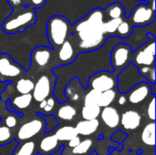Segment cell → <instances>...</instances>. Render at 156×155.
<instances>
[{
    "mask_svg": "<svg viewBox=\"0 0 156 155\" xmlns=\"http://www.w3.org/2000/svg\"><path fill=\"white\" fill-rule=\"evenodd\" d=\"M104 9L96 7L72 25L70 40L78 53H88L101 48L109 37L104 31Z\"/></svg>",
    "mask_w": 156,
    "mask_h": 155,
    "instance_id": "6da1fadb",
    "label": "cell"
},
{
    "mask_svg": "<svg viewBox=\"0 0 156 155\" xmlns=\"http://www.w3.org/2000/svg\"><path fill=\"white\" fill-rule=\"evenodd\" d=\"M12 13L6 16L2 24V30L6 34L21 33L32 26L37 19L34 8L27 5L12 6Z\"/></svg>",
    "mask_w": 156,
    "mask_h": 155,
    "instance_id": "7a4b0ae2",
    "label": "cell"
},
{
    "mask_svg": "<svg viewBox=\"0 0 156 155\" xmlns=\"http://www.w3.org/2000/svg\"><path fill=\"white\" fill-rule=\"evenodd\" d=\"M72 25L69 19L60 15L52 16L47 23V36L51 48L58 49L71 36Z\"/></svg>",
    "mask_w": 156,
    "mask_h": 155,
    "instance_id": "3957f363",
    "label": "cell"
},
{
    "mask_svg": "<svg viewBox=\"0 0 156 155\" xmlns=\"http://www.w3.org/2000/svg\"><path fill=\"white\" fill-rule=\"evenodd\" d=\"M148 40L137 48L133 53L132 63L137 68L143 66H155V37L152 33L147 34Z\"/></svg>",
    "mask_w": 156,
    "mask_h": 155,
    "instance_id": "277c9868",
    "label": "cell"
},
{
    "mask_svg": "<svg viewBox=\"0 0 156 155\" xmlns=\"http://www.w3.org/2000/svg\"><path fill=\"white\" fill-rule=\"evenodd\" d=\"M127 19L135 27H144L151 25L155 20V1L150 4H138L133 8Z\"/></svg>",
    "mask_w": 156,
    "mask_h": 155,
    "instance_id": "5b68a950",
    "label": "cell"
},
{
    "mask_svg": "<svg viewBox=\"0 0 156 155\" xmlns=\"http://www.w3.org/2000/svg\"><path fill=\"white\" fill-rule=\"evenodd\" d=\"M142 82H147L139 73L138 68L130 63L117 75V90L121 94H127L134 86Z\"/></svg>",
    "mask_w": 156,
    "mask_h": 155,
    "instance_id": "8992f818",
    "label": "cell"
},
{
    "mask_svg": "<svg viewBox=\"0 0 156 155\" xmlns=\"http://www.w3.org/2000/svg\"><path fill=\"white\" fill-rule=\"evenodd\" d=\"M133 53V48L126 43H118L112 48L110 63L115 74L118 75L132 62Z\"/></svg>",
    "mask_w": 156,
    "mask_h": 155,
    "instance_id": "52a82bcc",
    "label": "cell"
},
{
    "mask_svg": "<svg viewBox=\"0 0 156 155\" xmlns=\"http://www.w3.org/2000/svg\"><path fill=\"white\" fill-rule=\"evenodd\" d=\"M117 86V74L111 71H100L91 77L88 80V88L90 90H96L100 92H103L110 90H114Z\"/></svg>",
    "mask_w": 156,
    "mask_h": 155,
    "instance_id": "ba28073f",
    "label": "cell"
},
{
    "mask_svg": "<svg viewBox=\"0 0 156 155\" xmlns=\"http://www.w3.org/2000/svg\"><path fill=\"white\" fill-rule=\"evenodd\" d=\"M37 117L23 123L16 132V139L19 142L29 141L35 136L44 133L45 131V122L44 120L37 113Z\"/></svg>",
    "mask_w": 156,
    "mask_h": 155,
    "instance_id": "9c48e42d",
    "label": "cell"
},
{
    "mask_svg": "<svg viewBox=\"0 0 156 155\" xmlns=\"http://www.w3.org/2000/svg\"><path fill=\"white\" fill-rule=\"evenodd\" d=\"M23 72L22 66L16 62L7 53H0V82L11 81Z\"/></svg>",
    "mask_w": 156,
    "mask_h": 155,
    "instance_id": "30bf717a",
    "label": "cell"
},
{
    "mask_svg": "<svg viewBox=\"0 0 156 155\" xmlns=\"http://www.w3.org/2000/svg\"><path fill=\"white\" fill-rule=\"evenodd\" d=\"M155 85L148 82H142L134 86L127 94V100L131 104L136 105L144 102L152 95H155Z\"/></svg>",
    "mask_w": 156,
    "mask_h": 155,
    "instance_id": "8fae6325",
    "label": "cell"
},
{
    "mask_svg": "<svg viewBox=\"0 0 156 155\" xmlns=\"http://www.w3.org/2000/svg\"><path fill=\"white\" fill-rule=\"evenodd\" d=\"M55 57V50L51 48L45 46H39L35 48L30 55L31 67L45 68L48 66L52 58Z\"/></svg>",
    "mask_w": 156,
    "mask_h": 155,
    "instance_id": "7c38bea8",
    "label": "cell"
},
{
    "mask_svg": "<svg viewBox=\"0 0 156 155\" xmlns=\"http://www.w3.org/2000/svg\"><path fill=\"white\" fill-rule=\"evenodd\" d=\"M52 83L48 75H41L37 80L35 82L34 89L32 90L33 100L37 102H41L51 95L52 92Z\"/></svg>",
    "mask_w": 156,
    "mask_h": 155,
    "instance_id": "4fadbf2b",
    "label": "cell"
},
{
    "mask_svg": "<svg viewBox=\"0 0 156 155\" xmlns=\"http://www.w3.org/2000/svg\"><path fill=\"white\" fill-rule=\"evenodd\" d=\"M56 53L57 58L61 66L71 64L79 54L70 38L66 40L58 49H56Z\"/></svg>",
    "mask_w": 156,
    "mask_h": 155,
    "instance_id": "5bb4252c",
    "label": "cell"
},
{
    "mask_svg": "<svg viewBox=\"0 0 156 155\" xmlns=\"http://www.w3.org/2000/svg\"><path fill=\"white\" fill-rule=\"evenodd\" d=\"M62 148L63 145L60 144V142L57 139L55 134L48 133L40 140L37 153L40 155H52L57 153Z\"/></svg>",
    "mask_w": 156,
    "mask_h": 155,
    "instance_id": "9a60e30c",
    "label": "cell"
},
{
    "mask_svg": "<svg viewBox=\"0 0 156 155\" xmlns=\"http://www.w3.org/2000/svg\"><path fill=\"white\" fill-rule=\"evenodd\" d=\"M120 123L124 130L134 131L140 127L142 123V116L138 111L134 110H129L121 115Z\"/></svg>",
    "mask_w": 156,
    "mask_h": 155,
    "instance_id": "2e32d148",
    "label": "cell"
},
{
    "mask_svg": "<svg viewBox=\"0 0 156 155\" xmlns=\"http://www.w3.org/2000/svg\"><path fill=\"white\" fill-rule=\"evenodd\" d=\"M100 116L104 125L110 129H115L120 125L121 116L119 111L113 106L102 108Z\"/></svg>",
    "mask_w": 156,
    "mask_h": 155,
    "instance_id": "e0dca14e",
    "label": "cell"
},
{
    "mask_svg": "<svg viewBox=\"0 0 156 155\" xmlns=\"http://www.w3.org/2000/svg\"><path fill=\"white\" fill-rule=\"evenodd\" d=\"M100 127V122L99 120H81L80 121L76 126L75 129L79 134V136H90L94 134Z\"/></svg>",
    "mask_w": 156,
    "mask_h": 155,
    "instance_id": "ac0fdd59",
    "label": "cell"
},
{
    "mask_svg": "<svg viewBox=\"0 0 156 155\" xmlns=\"http://www.w3.org/2000/svg\"><path fill=\"white\" fill-rule=\"evenodd\" d=\"M77 115V109L68 101L59 103V106L57 110V120L63 122H71Z\"/></svg>",
    "mask_w": 156,
    "mask_h": 155,
    "instance_id": "d6986e66",
    "label": "cell"
},
{
    "mask_svg": "<svg viewBox=\"0 0 156 155\" xmlns=\"http://www.w3.org/2000/svg\"><path fill=\"white\" fill-rule=\"evenodd\" d=\"M10 106L12 107L14 112H19L26 111L33 101L32 94H23V95H18L15 96L11 100H8Z\"/></svg>",
    "mask_w": 156,
    "mask_h": 155,
    "instance_id": "ffe728a7",
    "label": "cell"
},
{
    "mask_svg": "<svg viewBox=\"0 0 156 155\" xmlns=\"http://www.w3.org/2000/svg\"><path fill=\"white\" fill-rule=\"evenodd\" d=\"M104 17L109 19H122L125 17V8L122 4L114 2L110 4L104 9Z\"/></svg>",
    "mask_w": 156,
    "mask_h": 155,
    "instance_id": "44dd1931",
    "label": "cell"
},
{
    "mask_svg": "<svg viewBox=\"0 0 156 155\" xmlns=\"http://www.w3.org/2000/svg\"><path fill=\"white\" fill-rule=\"evenodd\" d=\"M142 142L150 147H154L155 145V122H151L147 123L141 134Z\"/></svg>",
    "mask_w": 156,
    "mask_h": 155,
    "instance_id": "7402d4cb",
    "label": "cell"
},
{
    "mask_svg": "<svg viewBox=\"0 0 156 155\" xmlns=\"http://www.w3.org/2000/svg\"><path fill=\"white\" fill-rule=\"evenodd\" d=\"M12 155H37V143L32 140L22 142L17 144Z\"/></svg>",
    "mask_w": 156,
    "mask_h": 155,
    "instance_id": "603a6c76",
    "label": "cell"
},
{
    "mask_svg": "<svg viewBox=\"0 0 156 155\" xmlns=\"http://www.w3.org/2000/svg\"><path fill=\"white\" fill-rule=\"evenodd\" d=\"M54 134L59 142H69L79 135L75 129V126L71 125H64L58 128Z\"/></svg>",
    "mask_w": 156,
    "mask_h": 155,
    "instance_id": "cb8c5ba5",
    "label": "cell"
},
{
    "mask_svg": "<svg viewBox=\"0 0 156 155\" xmlns=\"http://www.w3.org/2000/svg\"><path fill=\"white\" fill-rule=\"evenodd\" d=\"M101 108L98 105H83L81 109V117L82 120H98L101 115Z\"/></svg>",
    "mask_w": 156,
    "mask_h": 155,
    "instance_id": "d4e9b609",
    "label": "cell"
},
{
    "mask_svg": "<svg viewBox=\"0 0 156 155\" xmlns=\"http://www.w3.org/2000/svg\"><path fill=\"white\" fill-rule=\"evenodd\" d=\"M133 31V25L130 23V21L125 17L123 18L121 23L119 24L116 33H115V37H118L120 38H128L132 36Z\"/></svg>",
    "mask_w": 156,
    "mask_h": 155,
    "instance_id": "484cf974",
    "label": "cell"
},
{
    "mask_svg": "<svg viewBox=\"0 0 156 155\" xmlns=\"http://www.w3.org/2000/svg\"><path fill=\"white\" fill-rule=\"evenodd\" d=\"M116 97H117V93L115 90H110L101 92V95L98 100V106L101 109L112 106V104L116 100Z\"/></svg>",
    "mask_w": 156,
    "mask_h": 155,
    "instance_id": "4316f807",
    "label": "cell"
},
{
    "mask_svg": "<svg viewBox=\"0 0 156 155\" xmlns=\"http://www.w3.org/2000/svg\"><path fill=\"white\" fill-rule=\"evenodd\" d=\"M35 82L30 79L21 78L16 83V90L19 93V95L23 94H30L34 89Z\"/></svg>",
    "mask_w": 156,
    "mask_h": 155,
    "instance_id": "83f0119b",
    "label": "cell"
},
{
    "mask_svg": "<svg viewBox=\"0 0 156 155\" xmlns=\"http://www.w3.org/2000/svg\"><path fill=\"white\" fill-rule=\"evenodd\" d=\"M140 75L151 85H155V66H143L138 68Z\"/></svg>",
    "mask_w": 156,
    "mask_h": 155,
    "instance_id": "f1b7e54d",
    "label": "cell"
},
{
    "mask_svg": "<svg viewBox=\"0 0 156 155\" xmlns=\"http://www.w3.org/2000/svg\"><path fill=\"white\" fill-rule=\"evenodd\" d=\"M59 102L55 96H49L46 100L39 102V109L45 112L44 115H50V112L57 107Z\"/></svg>",
    "mask_w": 156,
    "mask_h": 155,
    "instance_id": "f546056e",
    "label": "cell"
},
{
    "mask_svg": "<svg viewBox=\"0 0 156 155\" xmlns=\"http://www.w3.org/2000/svg\"><path fill=\"white\" fill-rule=\"evenodd\" d=\"M37 114L40 115V117L45 122L46 127H45L44 133H46V134L52 132L58 127V125L59 124V122L57 120V118H56V116L54 114H50V115H44V114H41V113H37Z\"/></svg>",
    "mask_w": 156,
    "mask_h": 155,
    "instance_id": "4dcf8cb0",
    "label": "cell"
},
{
    "mask_svg": "<svg viewBox=\"0 0 156 155\" xmlns=\"http://www.w3.org/2000/svg\"><path fill=\"white\" fill-rule=\"evenodd\" d=\"M93 146V141L91 139H84L81 140L80 144L72 149L71 153L73 155H83L89 153V151Z\"/></svg>",
    "mask_w": 156,
    "mask_h": 155,
    "instance_id": "1f68e13d",
    "label": "cell"
},
{
    "mask_svg": "<svg viewBox=\"0 0 156 155\" xmlns=\"http://www.w3.org/2000/svg\"><path fill=\"white\" fill-rule=\"evenodd\" d=\"M122 19H109V20L105 19V22H104V31H105L106 36L109 38L112 37H115V33H116L117 27H118L119 24L121 23V21Z\"/></svg>",
    "mask_w": 156,
    "mask_h": 155,
    "instance_id": "d6a6232c",
    "label": "cell"
},
{
    "mask_svg": "<svg viewBox=\"0 0 156 155\" xmlns=\"http://www.w3.org/2000/svg\"><path fill=\"white\" fill-rule=\"evenodd\" d=\"M13 140L11 129L5 125H0V146L6 145Z\"/></svg>",
    "mask_w": 156,
    "mask_h": 155,
    "instance_id": "836d02e7",
    "label": "cell"
},
{
    "mask_svg": "<svg viewBox=\"0 0 156 155\" xmlns=\"http://www.w3.org/2000/svg\"><path fill=\"white\" fill-rule=\"evenodd\" d=\"M101 92L96 90H89L84 97V105H98Z\"/></svg>",
    "mask_w": 156,
    "mask_h": 155,
    "instance_id": "e575fe53",
    "label": "cell"
},
{
    "mask_svg": "<svg viewBox=\"0 0 156 155\" xmlns=\"http://www.w3.org/2000/svg\"><path fill=\"white\" fill-rule=\"evenodd\" d=\"M147 116L152 121H155V95H152V100L147 107Z\"/></svg>",
    "mask_w": 156,
    "mask_h": 155,
    "instance_id": "d590c367",
    "label": "cell"
},
{
    "mask_svg": "<svg viewBox=\"0 0 156 155\" xmlns=\"http://www.w3.org/2000/svg\"><path fill=\"white\" fill-rule=\"evenodd\" d=\"M25 1H26V3L27 4L28 6H30V7H32L34 9L41 8L47 3V0H25Z\"/></svg>",
    "mask_w": 156,
    "mask_h": 155,
    "instance_id": "8d00e7d4",
    "label": "cell"
},
{
    "mask_svg": "<svg viewBox=\"0 0 156 155\" xmlns=\"http://www.w3.org/2000/svg\"><path fill=\"white\" fill-rule=\"evenodd\" d=\"M17 124V119L15 115H9L5 120V126H6L9 129H13Z\"/></svg>",
    "mask_w": 156,
    "mask_h": 155,
    "instance_id": "74e56055",
    "label": "cell"
},
{
    "mask_svg": "<svg viewBox=\"0 0 156 155\" xmlns=\"http://www.w3.org/2000/svg\"><path fill=\"white\" fill-rule=\"evenodd\" d=\"M80 142H81V138H80V136L78 135V136L74 137L73 139H71L70 141H69V148L73 149L76 146H78Z\"/></svg>",
    "mask_w": 156,
    "mask_h": 155,
    "instance_id": "f35d334b",
    "label": "cell"
},
{
    "mask_svg": "<svg viewBox=\"0 0 156 155\" xmlns=\"http://www.w3.org/2000/svg\"><path fill=\"white\" fill-rule=\"evenodd\" d=\"M128 100H127V96L126 94H121L118 98V104L120 106H123L127 103Z\"/></svg>",
    "mask_w": 156,
    "mask_h": 155,
    "instance_id": "ab89813d",
    "label": "cell"
},
{
    "mask_svg": "<svg viewBox=\"0 0 156 155\" xmlns=\"http://www.w3.org/2000/svg\"><path fill=\"white\" fill-rule=\"evenodd\" d=\"M138 1H144V3H148V4H150V3H152L153 1H154V0H138Z\"/></svg>",
    "mask_w": 156,
    "mask_h": 155,
    "instance_id": "60d3db41",
    "label": "cell"
}]
</instances>
